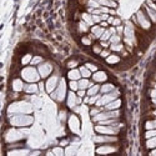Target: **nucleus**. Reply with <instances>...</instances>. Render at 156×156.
<instances>
[{
    "mask_svg": "<svg viewBox=\"0 0 156 156\" xmlns=\"http://www.w3.org/2000/svg\"><path fill=\"white\" fill-rule=\"evenodd\" d=\"M20 76L21 79L25 80L26 82H36L41 79V76L38 71V68L31 66H25L23 70L20 71Z\"/></svg>",
    "mask_w": 156,
    "mask_h": 156,
    "instance_id": "obj_1",
    "label": "nucleus"
},
{
    "mask_svg": "<svg viewBox=\"0 0 156 156\" xmlns=\"http://www.w3.org/2000/svg\"><path fill=\"white\" fill-rule=\"evenodd\" d=\"M33 121H34L33 116L27 114H14L11 115V119H10V124L16 127H26L31 125Z\"/></svg>",
    "mask_w": 156,
    "mask_h": 156,
    "instance_id": "obj_2",
    "label": "nucleus"
},
{
    "mask_svg": "<svg viewBox=\"0 0 156 156\" xmlns=\"http://www.w3.org/2000/svg\"><path fill=\"white\" fill-rule=\"evenodd\" d=\"M136 18H137V23H139V27L141 30H145V31H147V30H150L151 29V26H152V23L150 21V19L147 18V15H146V13L143 10V9H140L136 14Z\"/></svg>",
    "mask_w": 156,
    "mask_h": 156,
    "instance_id": "obj_3",
    "label": "nucleus"
},
{
    "mask_svg": "<svg viewBox=\"0 0 156 156\" xmlns=\"http://www.w3.org/2000/svg\"><path fill=\"white\" fill-rule=\"evenodd\" d=\"M94 130L96 134H103V135H117L119 134V127H115L112 125H100L96 124Z\"/></svg>",
    "mask_w": 156,
    "mask_h": 156,
    "instance_id": "obj_4",
    "label": "nucleus"
},
{
    "mask_svg": "<svg viewBox=\"0 0 156 156\" xmlns=\"http://www.w3.org/2000/svg\"><path fill=\"white\" fill-rule=\"evenodd\" d=\"M93 141L95 144H112L117 143L119 137L116 135H103V134H97L93 137Z\"/></svg>",
    "mask_w": 156,
    "mask_h": 156,
    "instance_id": "obj_5",
    "label": "nucleus"
},
{
    "mask_svg": "<svg viewBox=\"0 0 156 156\" xmlns=\"http://www.w3.org/2000/svg\"><path fill=\"white\" fill-rule=\"evenodd\" d=\"M59 82H60V77L58 75H50L48 77V80H46L45 90L48 91L49 94H51L53 91H55L56 88L59 86Z\"/></svg>",
    "mask_w": 156,
    "mask_h": 156,
    "instance_id": "obj_6",
    "label": "nucleus"
},
{
    "mask_svg": "<svg viewBox=\"0 0 156 156\" xmlns=\"http://www.w3.org/2000/svg\"><path fill=\"white\" fill-rule=\"evenodd\" d=\"M38 71L41 76V79H46L53 73V65L50 62H41L40 65H38Z\"/></svg>",
    "mask_w": 156,
    "mask_h": 156,
    "instance_id": "obj_7",
    "label": "nucleus"
},
{
    "mask_svg": "<svg viewBox=\"0 0 156 156\" xmlns=\"http://www.w3.org/2000/svg\"><path fill=\"white\" fill-rule=\"evenodd\" d=\"M91 79H93V81L96 82V84H104V82L108 81L109 76H108V74H106L105 71L97 70V71L93 73V76H91Z\"/></svg>",
    "mask_w": 156,
    "mask_h": 156,
    "instance_id": "obj_8",
    "label": "nucleus"
},
{
    "mask_svg": "<svg viewBox=\"0 0 156 156\" xmlns=\"http://www.w3.org/2000/svg\"><path fill=\"white\" fill-rule=\"evenodd\" d=\"M115 145L112 144H103L96 147V154H109V152H115L117 151V147H114Z\"/></svg>",
    "mask_w": 156,
    "mask_h": 156,
    "instance_id": "obj_9",
    "label": "nucleus"
},
{
    "mask_svg": "<svg viewBox=\"0 0 156 156\" xmlns=\"http://www.w3.org/2000/svg\"><path fill=\"white\" fill-rule=\"evenodd\" d=\"M69 126L73 132H79L80 130V120L76 115H70L69 117Z\"/></svg>",
    "mask_w": 156,
    "mask_h": 156,
    "instance_id": "obj_10",
    "label": "nucleus"
},
{
    "mask_svg": "<svg viewBox=\"0 0 156 156\" xmlns=\"http://www.w3.org/2000/svg\"><path fill=\"white\" fill-rule=\"evenodd\" d=\"M76 97H77V95H76L75 91L70 90L69 93H68V96H66V104H68V106H69L70 109H73V108H75V106H77V105H76Z\"/></svg>",
    "mask_w": 156,
    "mask_h": 156,
    "instance_id": "obj_11",
    "label": "nucleus"
},
{
    "mask_svg": "<svg viewBox=\"0 0 156 156\" xmlns=\"http://www.w3.org/2000/svg\"><path fill=\"white\" fill-rule=\"evenodd\" d=\"M24 82H23V79H20V77H15V79L13 80L11 82V89L13 91H16V93H20V91L24 90Z\"/></svg>",
    "mask_w": 156,
    "mask_h": 156,
    "instance_id": "obj_12",
    "label": "nucleus"
},
{
    "mask_svg": "<svg viewBox=\"0 0 156 156\" xmlns=\"http://www.w3.org/2000/svg\"><path fill=\"white\" fill-rule=\"evenodd\" d=\"M105 30L106 29H105V27H103V26H100V24H95V25H93V26L90 27V33H93L95 36H96L97 40L101 38V35L104 34Z\"/></svg>",
    "mask_w": 156,
    "mask_h": 156,
    "instance_id": "obj_13",
    "label": "nucleus"
},
{
    "mask_svg": "<svg viewBox=\"0 0 156 156\" xmlns=\"http://www.w3.org/2000/svg\"><path fill=\"white\" fill-rule=\"evenodd\" d=\"M143 10L146 13V15H147L149 19H150L151 23H152V24H156V11L152 10L151 8H149V6H147L146 4L143 5Z\"/></svg>",
    "mask_w": 156,
    "mask_h": 156,
    "instance_id": "obj_14",
    "label": "nucleus"
},
{
    "mask_svg": "<svg viewBox=\"0 0 156 156\" xmlns=\"http://www.w3.org/2000/svg\"><path fill=\"white\" fill-rule=\"evenodd\" d=\"M116 89V86L112 82H104L103 85H100V94H109L111 91H114Z\"/></svg>",
    "mask_w": 156,
    "mask_h": 156,
    "instance_id": "obj_15",
    "label": "nucleus"
},
{
    "mask_svg": "<svg viewBox=\"0 0 156 156\" xmlns=\"http://www.w3.org/2000/svg\"><path fill=\"white\" fill-rule=\"evenodd\" d=\"M80 19L84 20L85 23H86L90 27L93 26V25H95L94 20H93V14H90V13H88V11H82V13H80Z\"/></svg>",
    "mask_w": 156,
    "mask_h": 156,
    "instance_id": "obj_16",
    "label": "nucleus"
},
{
    "mask_svg": "<svg viewBox=\"0 0 156 156\" xmlns=\"http://www.w3.org/2000/svg\"><path fill=\"white\" fill-rule=\"evenodd\" d=\"M68 79L69 80H76L79 81L81 79V74H80V70L79 69H70L68 71Z\"/></svg>",
    "mask_w": 156,
    "mask_h": 156,
    "instance_id": "obj_17",
    "label": "nucleus"
},
{
    "mask_svg": "<svg viewBox=\"0 0 156 156\" xmlns=\"http://www.w3.org/2000/svg\"><path fill=\"white\" fill-rule=\"evenodd\" d=\"M120 108H121V100L117 97V99H115V100H112L111 103H109L108 105H105L104 110H117Z\"/></svg>",
    "mask_w": 156,
    "mask_h": 156,
    "instance_id": "obj_18",
    "label": "nucleus"
},
{
    "mask_svg": "<svg viewBox=\"0 0 156 156\" xmlns=\"http://www.w3.org/2000/svg\"><path fill=\"white\" fill-rule=\"evenodd\" d=\"M105 60L108 64H110V65H116V64H120V61H121V56L117 55L116 53H111V55L108 56Z\"/></svg>",
    "mask_w": 156,
    "mask_h": 156,
    "instance_id": "obj_19",
    "label": "nucleus"
},
{
    "mask_svg": "<svg viewBox=\"0 0 156 156\" xmlns=\"http://www.w3.org/2000/svg\"><path fill=\"white\" fill-rule=\"evenodd\" d=\"M24 91L26 94H36L39 91V85H36L35 82H29L24 86Z\"/></svg>",
    "mask_w": 156,
    "mask_h": 156,
    "instance_id": "obj_20",
    "label": "nucleus"
},
{
    "mask_svg": "<svg viewBox=\"0 0 156 156\" xmlns=\"http://www.w3.org/2000/svg\"><path fill=\"white\" fill-rule=\"evenodd\" d=\"M100 93V84H94V85H91V86L86 90V95L88 96H94L96 94Z\"/></svg>",
    "mask_w": 156,
    "mask_h": 156,
    "instance_id": "obj_21",
    "label": "nucleus"
},
{
    "mask_svg": "<svg viewBox=\"0 0 156 156\" xmlns=\"http://www.w3.org/2000/svg\"><path fill=\"white\" fill-rule=\"evenodd\" d=\"M80 42L82 44V46H93L94 40L89 36V33H88V34L82 35V36L80 38Z\"/></svg>",
    "mask_w": 156,
    "mask_h": 156,
    "instance_id": "obj_22",
    "label": "nucleus"
},
{
    "mask_svg": "<svg viewBox=\"0 0 156 156\" xmlns=\"http://www.w3.org/2000/svg\"><path fill=\"white\" fill-rule=\"evenodd\" d=\"M125 49V45H124V42H119V44H111L110 45V50L112 53H116V54H120L123 50Z\"/></svg>",
    "mask_w": 156,
    "mask_h": 156,
    "instance_id": "obj_23",
    "label": "nucleus"
},
{
    "mask_svg": "<svg viewBox=\"0 0 156 156\" xmlns=\"http://www.w3.org/2000/svg\"><path fill=\"white\" fill-rule=\"evenodd\" d=\"M79 70H80V74H81V77H85V79H90L91 76H93V73L90 71V70L85 66V65H81L80 68H79Z\"/></svg>",
    "mask_w": 156,
    "mask_h": 156,
    "instance_id": "obj_24",
    "label": "nucleus"
},
{
    "mask_svg": "<svg viewBox=\"0 0 156 156\" xmlns=\"http://www.w3.org/2000/svg\"><path fill=\"white\" fill-rule=\"evenodd\" d=\"M31 60H33V55L31 54H25L23 58H21V60H20V64L23 66H26L27 64H30L31 62Z\"/></svg>",
    "mask_w": 156,
    "mask_h": 156,
    "instance_id": "obj_25",
    "label": "nucleus"
},
{
    "mask_svg": "<svg viewBox=\"0 0 156 156\" xmlns=\"http://www.w3.org/2000/svg\"><path fill=\"white\" fill-rule=\"evenodd\" d=\"M79 64H80V61L77 60V59H70V60L66 61V68L69 70L70 69H75V68L79 66Z\"/></svg>",
    "mask_w": 156,
    "mask_h": 156,
    "instance_id": "obj_26",
    "label": "nucleus"
},
{
    "mask_svg": "<svg viewBox=\"0 0 156 156\" xmlns=\"http://www.w3.org/2000/svg\"><path fill=\"white\" fill-rule=\"evenodd\" d=\"M41 62H44V59H42V56H40V55H35V56H33V60H31V62H30V65H33V66H38V65H40Z\"/></svg>",
    "mask_w": 156,
    "mask_h": 156,
    "instance_id": "obj_27",
    "label": "nucleus"
},
{
    "mask_svg": "<svg viewBox=\"0 0 156 156\" xmlns=\"http://www.w3.org/2000/svg\"><path fill=\"white\" fill-rule=\"evenodd\" d=\"M91 50H93V54L100 55V53L103 51V46L100 45V42H94L93 46H91Z\"/></svg>",
    "mask_w": 156,
    "mask_h": 156,
    "instance_id": "obj_28",
    "label": "nucleus"
},
{
    "mask_svg": "<svg viewBox=\"0 0 156 156\" xmlns=\"http://www.w3.org/2000/svg\"><path fill=\"white\" fill-rule=\"evenodd\" d=\"M109 41H110V44H119V42H123V36L121 35L114 34V35H111Z\"/></svg>",
    "mask_w": 156,
    "mask_h": 156,
    "instance_id": "obj_29",
    "label": "nucleus"
},
{
    "mask_svg": "<svg viewBox=\"0 0 156 156\" xmlns=\"http://www.w3.org/2000/svg\"><path fill=\"white\" fill-rule=\"evenodd\" d=\"M155 136H156V129L145 130V134H144V137H145V140H147V139H151V137H155Z\"/></svg>",
    "mask_w": 156,
    "mask_h": 156,
    "instance_id": "obj_30",
    "label": "nucleus"
},
{
    "mask_svg": "<svg viewBox=\"0 0 156 156\" xmlns=\"http://www.w3.org/2000/svg\"><path fill=\"white\" fill-rule=\"evenodd\" d=\"M111 35H112V34H111V31L109 30V27H108V29L104 31V34L101 35V38L99 39V40H100V41H109L110 38H111Z\"/></svg>",
    "mask_w": 156,
    "mask_h": 156,
    "instance_id": "obj_31",
    "label": "nucleus"
},
{
    "mask_svg": "<svg viewBox=\"0 0 156 156\" xmlns=\"http://www.w3.org/2000/svg\"><path fill=\"white\" fill-rule=\"evenodd\" d=\"M69 89L76 93V91L79 90V82L76 80H69Z\"/></svg>",
    "mask_w": 156,
    "mask_h": 156,
    "instance_id": "obj_32",
    "label": "nucleus"
},
{
    "mask_svg": "<svg viewBox=\"0 0 156 156\" xmlns=\"http://www.w3.org/2000/svg\"><path fill=\"white\" fill-rule=\"evenodd\" d=\"M85 66H86L91 73H95V71H97V70H99V68L95 65L94 62H85Z\"/></svg>",
    "mask_w": 156,
    "mask_h": 156,
    "instance_id": "obj_33",
    "label": "nucleus"
},
{
    "mask_svg": "<svg viewBox=\"0 0 156 156\" xmlns=\"http://www.w3.org/2000/svg\"><path fill=\"white\" fill-rule=\"evenodd\" d=\"M111 53H112V51L110 50V48H109V49H103V51L100 53V55H99V56H100L101 59H106L108 56L111 55Z\"/></svg>",
    "mask_w": 156,
    "mask_h": 156,
    "instance_id": "obj_34",
    "label": "nucleus"
},
{
    "mask_svg": "<svg viewBox=\"0 0 156 156\" xmlns=\"http://www.w3.org/2000/svg\"><path fill=\"white\" fill-rule=\"evenodd\" d=\"M123 24V20H121V18H119V16H115L114 18V21H112V25L111 26H119V25H121Z\"/></svg>",
    "mask_w": 156,
    "mask_h": 156,
    "instance_id": "obj_35",
    "label": "nucleus"
},
{
    "mask_svg": "<svg viewBox=\"0 0 156 156\" xmlns=\"http://www.w3.org/2000/svg\"><path fill=\"white\" fill-rule=\"evenodd\" d=\"M124 29H125V25H124V24L116 26V34H117V35H121V36H124Z\"/></svg>",
    "mask_w": 156,
    "mask_h": 156,
    "instance_id": "obj_36",
    "label": "nucleus"
},
{
    "mask_svg": "<svg viewBox=\"0 0 156 156\" xmlns=\"http://www.w3.org/2000/svg\"><path fill=\"white\" fill-rule=\"evenodd\" d=\"M76 95H77V96H80V97H85V96H86V90L79 89V90L76 91Z\"/></svg>",
    "mask_w": 156,
    "mask_h": 156,
    "instance_id": "obj_37",
    "label": "nucleus"
},
{
    "mask_svg": "<svg viewBox=\"0 0 156 156\" xmlns=\"http://www.w3.org/2000/svg\"><path fill=\"white\" fill-rule=\"evenodd\" d=\"M93 20L95 24H100L101 23V16L100 15H96V14H93Z\"/></svg>",
    "mask_w": 156,
    "mask_h": 156,
    "instance_id": "obj_38",
    "label": "nucleus"
},
{
    "mask_svg": "<svg viewBox=\"0 0 156 156\" xmlns=\"http://www.w3.org/2000/svg\"><path fill=\"white\" fill-rule=\"evenodd\" d=\"M99 42H100V45L103 46V49H109L110 48V41H100V40H99Z\"/></svg>",
    "mask_w": 156,
    "mask_h": 156,
    "instance_id": "obj_39",
    "label": "nucleus"
},
{
    "mask_svg": "<svg viewBox=\"0 0 156 156\" xmlns=\"http://www.w3.org/2000/svg\"><path fill=\"white\" fill-rule=\"evenodd\" d=\"M53 154H64V150L60 147H55V149H53Z\"/></svg>",
    "mask_w": 156,
    "mask_h": 156,
    "instance_id": "obj_40",
    "label": "nucleus"
},
{
    "mask_svg": "<svg viewBox=\"0 0 156 156\" xmlns=\"http://www.w3.org/2000/svg\"><path fill=\"white\" fill-rule=\"evenodd\" d=\"M101 21H106L109 19V16H110V14H101Z\"/></svg>",
    "mask_w": 156,
    "mask_h": 156,
    "instance_id": "obj_41",
    "label": "nucleus"
},
{
    "mask_svg": "<svg viewBox=\"0 0 156 156\" xmlns=\"http://www.w3.org/2000/svg\"><path fill=\"white\" fill-rule=\"evenodd\" d=\"M100 26H103V27H105V29H108V27L110 26V24L108 23V21H101V23H100Z\"/></svg>",
    "mask_w": 156,
    "mask_h": 156,
    "instance_id": "obj_42",
    "label": "nucleus"
},
{
    "mask_svg": "<svg viewBox=\"0 0 156 156\" xmlns=\"http://www.w3.org/2000/svg\"><path fill=\"white\" fill-rule=\"evenodd\" d=\"M114 18H115L114 15H110V16H109V19H108V20H106V21H108V23L110 24V26L112 25V21H114Z\"/></svg>",
    "mask_w": 156,
    "mask_h": 156,
    "instance_id": "obj_43",
    "label": "nucleus"
},
{
    "mask_svg": "<svg viewBox=\"0 0 156 156\" xmlns=\"http://www.w3.org/2000/svg\"><path fill=\"white\" fill-rule=\"evenodd\" d=\"M39 90H44V82H39Z\"/></svg>",
    "mask_w": 156,
    "mask_h": 156,
    "instance_id": "obj_44",
    "label": "nucleus"
},
{
    "mask_svg": "<svg viewBox=\"0 0 156 156\" xmlns=\"http://www.w3.org/2000/svg\"><path fill=\"white\" fill-rule=\"evenodd\" d=\"M150 155H156V147H155V150L150 151Z\"/></svg>",
    "mask_w": 156,
    "mask_h": 156,
    "instance_id": "obj_45",
    "label": "nucleus"
},
{
    "mask_svg": "<svg viewBox=\"0 0 156 156\" xmlns=\"http://www.w3.org/2000/svg\"><path fill=\"white\" fill-rule=\"evenodd\" d=\"M152 88H155V89H156V82H155V84H154V86H152Z\"/></svg>",
    "mask_w": 156,
    "mask_h": 156,
    "instance_id": "obj_46",
    "label": "nucleus"
},
{
    "mask_svg": "<svg viewBox=\"0 0 156 156\" xmlns=\"http://www.w3.org/2000/svg\"><path fill=\"white\" fill-rule=\"evenodd\" d=\"M115 1H117V0H115Z\"/></svg>",
    "mask_w": 156,
    "mask_h": 156,
    "instance_id": "obj_47",
    "label": "nucleus"
}]
</instances>
